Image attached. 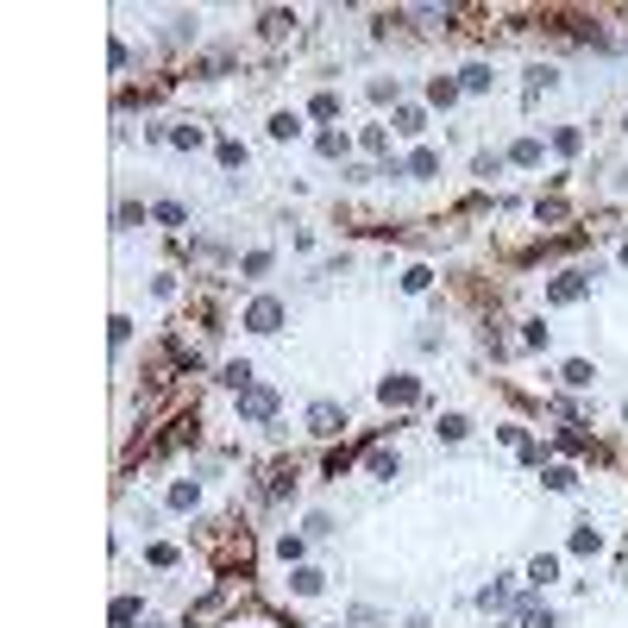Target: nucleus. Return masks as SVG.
<instances>
[{"mask_svg":"<svg viewBox=\"0 0 628 628\" xmlns=\"http://www.w3.org/2000/svg\"><path fill=\"white\" fill-rule=\"evenodd\" d=\"M308 427H314V434H340V408H333V403H314L308 408Z\"/></svg>","mask_w":628,"mask_h":628,"instance_id":"obj_1","label":"nucleus"},{"mask_svg":"<svg viewBox=\"0 0 628 628\" xmlns=\"http://www.w3.org/2000/svg\"><path fill=\"white\" fill-rule=\"evenodd\" d=\"M276 320H283V308H276V302H258V308H252V333H276Z\"/></svg>","mask_w":628,"mask_h":628,"instance_id":"obj_2","label":"nucleus"}]
</instances>
